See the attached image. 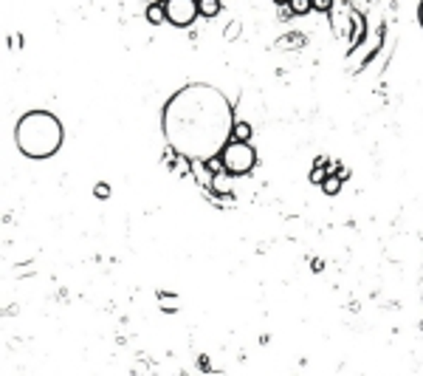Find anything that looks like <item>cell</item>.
<instances>
[{"mask_svg":"<svg viewBox=\"0 0 423 376\" xmlns=\"http://www.w3.org/2000/svg\"><path fill=\"white\" fill-rule=\"evenodd\" d=\"M201 6V17H214L220 11V0H198Z\"/></svg>","mask_w":423,"mask_h":376,"instance_id":"30bf717a","label":"cell"},{"mask_svg":"<svg viewBox=\"0 0 423 376\" xmlns=\"http://www.w3.org/2000/svg\"><path fill=\"white\" fill-rule=\"evenodd\" d=\"M220 161H223V170L231 173V176H248L257 164V153L248 141H240V139H229V144L220 150Z\"/></svg>","mask_w":423,"mask_h":376,"instance_id":"3957f363","label":"cell"},{"mask_svg":"<svg viewBox=\"0 0 423 376\" xmlns=\"http://www.w3.org/2000/svg\"><path fill=\"white\" fill-rule=\"evenodd\" d=\"M341 176L339 173H330L324 181H322V190H324V195H339V190H341Z\"/></svg>","mask_w":423,"mask_h":376,"instance_id":"ba28073f","label":"cell"},{"mask_svg":"<svg viewBox=\"0 0 423 376\" xmlns=\"http://www.w3.org/2000/svg\"><path fill=\"white\" fill-rule=\"evenodd\" d=\"M333 0H314V11H330Z\"/></svg>","mask_w":423,"mask_h":376,"instance_id":"4fadbf2b","label":"cell"},{"mask_svg":"<svg viewBox=\"0 0 423 376\" xmlns=\"http://www.w3.org/2000/svg\"><path fill=\"white\" fill-rule=\"evenodd\" d=\"M274 3H277V6H288V0H274Z\"/></svg>","mask_w":423,"mask_h":376,"instance_id":"e0dca14e","label":"cell"},{"mask_svg":"<svg viewBox=\"0 0 423 376\" xmlns=\"http://www.w3.org/2000/svg\"><path fill=\"white\" fill-rule=\"evenodd\" d=\"M94 195H97L99 201H107V198H110V184H105V181L97 184V187H94Z\"/></svg>","mask_w":423,"mask_h":376,"instance_id":"7c38bea8","label":"cell"},{"mask_svg":"<svg viewBox=\"0 0 423 376\" xmlns=\"http://www.w3.org/2000/svg\"><path fill=\"white\" fill-rule=\"evenodd\" d=\"M164 9H167V23H172V26H178V28L192 26V23L201 17L198 0H167Z\"/></svg>","mask_w":423,"mask_h":376,"instance_id":"277c9868","label":"cell"},{"mask_svg":"<svg viewBox=\"0 0 423 376\" xmlns=\"http://www.w3.org/2000/svg\"><path fill=\"white\" fill-rule=\"evenodd\" d=\"M161 127L170 150L192 161H209L220 156V150L231 139V102L220 88L207 82L184 85L164 105Z\"/></svg>","mask_w":423,"mask_h":376,"instance_id":"6da1fadb","label":"cell"},{"mask_svg":"<svg viewBox=\"0 0 423 376\" xmlns=\"http://www.w3.org/2000/svg\"><path fill=\"white\" fill-rule=\"evenodd\" d=\"M418 20H421V26H423V0H421V6H418Z\"/></svg>","mask_w":423,"mask_h":376,"instance_id":"9a60e30c","label":"cell"},{"mask_svg":"<svg viewBox=\"0 0 423 376\" xmlns=\"http://www.w3.org/2000/svg\"><path fill=\"white\" fill-rule=\"evenodd\" d=\"M231 139L248 141V139H251V125H248V122H234V130H231Z\"/></svg>","mask_w":423,"mask_h":376,"instance_id":"9c48e42d","label":"cell"},{"mask_svg":"<svg viewBox=\"0 0 423 376\" xmlns=\"http://www.w3.org/2000/svg\"><path fill=\"white\" fill-rule=\"evenodd\" d=\"M147 6H153V3H167V0H144Z\"/></svg>","mask_w":423,"mask_h":376,"instance_id":"2e32d148","label":"cell"},{"mask_svg":"<svg viewBox=\"0 0 423 376\" xmlns=\"http://www.w3.org/2000/svg\"><path fill=\"white\" fill-rule=\"evenodd\" d=\"M308 11H314V0H288V14L291 17H302Z\"/></svg>","mask_w":423,"mask_h":376,"instance_id":"52a82bcc","label":"cell"},{"mask_svg":"<svg viewBox=\"0 0 423 376\" xmlns=\"http://www.w3.org/2000/svg\"><path fill=\"white\" fill-rule=\"evenodd\" d=\"M327 176H330V173H324V161L319 159L317 167H314V173H311V181H314V184H322V181H324Z\"/></svg>","mask_w":423,"mask_h":376,"instance_id":"8fae6325","label":"cell"},{"mask_svg":"<svg viewBox=\"0 0 423 376\" xmlns=\"http://www.w3.org/2000/svg\"><path fill=\"white\" fill-rule=\"evenodd\" d=\"M14 141L26 159H51L62 147V122L48 111H28L17 119Z\"/></svg>","mask_w":423,"mask_h":376,"instance_id":"7a4b0ae2","label":"cell"},{"mask_svg":"<svg viewBox=\"0 0 423 376\" xmlns=\"http://www.w3.org/2000/svg\"><path fill=\"white\" fill-rule=\"evenodd\" d=\"M234 34H240V23H231V26L226 28V40H234Z\"/></svg>","mask_w":423,"mask_h":376,"instance_id":"5bb4252c","label":"cell"},{"mask_svg":"<svg viewBox=\"0 0 423 376\" xmlns=\"http://www.w3.org/2000/svg\"><path fill=\"white\" fill-rule=\"evenodd\" d=\"M214 195H231V173L226 170H217L214 178H211V187H209Z\"/></svg>","mask_w":423,"mask_h":376,"instance_id":"5b68a950","label":"cell"},{"mask_svg":"<svg viewBox=\"0 0 423 376\" xmlns=\"http://www.w3.org/2000/svg\"><path fill=\"white\" fill-rule=\"evenodd\" d=\"M147 23H153V26L167 23V9H164V3H153V6H147Z\"/></svg>","mask_w":423,"mask_h":376,"instance_id":"8992f818","label":"cell"}]
</instances>
